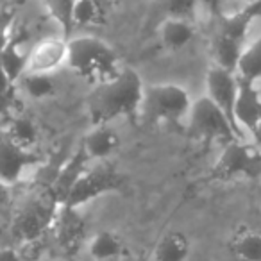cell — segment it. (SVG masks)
Masks as SVG:
<instances>
[{
  "instance_id": "277c9868",
  "label": "cell",
  "mask_w": 261,
  "mask_h": 261,
  "mask_svg": "<svg viewBox=\"0 0 261 261\" xmlns=\"http://www.w3.org/2000/svg\"><path fill=\"white\" fill-rule=\"evenodd\" d=\"M186 123H188L190 133L200 140L224 143L240 140L231 120L207 95H202L200 98L193 100Z\"/></svg>"
},
{
  "instance_id": "9a60e30c",
  "label": "cell",
  "mask_w": 261,
  "mask_h": 261,
  "mask_svg": "<svg viewBox=\"0 0 261 261\" xmlns=\"http://www.w3.org/2000/svg\"><path fill=\"white\" fill-rule=\"evenodd\" d=\"M2 135L8 136L15 145H18L20 149L27 150V152H29L38 143V140H40V130H38L36 123L31 118L22 116V115L9 116Z\"/></svg>"
},
{
  "instance_id": "cb8c5ba5",
  "label": "cell",
  "mask_w": 261,
  "mask_h": 261,
  "mask_svg": "<svg viewBox=\"0 0 261 261\" xmlns=\"http://www.w3.org/2000/svg\"><path fill=\"white\" fill-rule=\"evenodd\" d=\"M0 261H20V256L15 249L2 247V249H0Z\"/></svg>"
},
{
  "instance_id": "7a4b0ae2",
  "label": "cell",
  "mask_w": 261,
  "mask_h": 261,
  "mask_svg": "<svg viewBox=\"0 0 261 261\" xmlns=\"http://www.w3.org/2000/svg\"><path fill=\"white\" fill-rule=\"evenodd\" d=\"M66 66L93 84L104 83L122 70L113 47L95 36H77L68 40Z\"/></svg>"
},
{
  "instance_id": "52a82bcc",
  "label": "cell",
  "mask_w": 261,
  "mask_h": 261,
  "mask_svg": "<svg viewBox=\"0 0 261 261\" xmlns=\"http://www.w3.org/2000/svg\"><path fill=\"white\" fill-rule=\"evenodd\" d=\"M56 207L45 197H31L20 206L13 218V232L23 242H33L54 222Z\"/></svg>"
},
{
  "instance_id": "3957f363",
  "label": "cell",
  "mask_w": 261,
  "mask_h": 261,
  "mask_svg": "<svg viewBox=\"0 0 261 261\" xmlns=\"http://www.w3.org/2000/svg\"><path fill=\"white\" fill-rule=\"evenodd\" d=\"M193 100L188 90L174 83L145 86L138 115L152 123H181L188 120Z\"/></svg>"
},
{
  "instance_id": "484cf974",
  "label": "cell",
  "mask_w": 261,
  "mask_h": 261,
  "mask_svg": "<svg viewBox=\"0 0 261 261\" xmlns=\"http://www.w3.org/2000/svg\"><path fill=\"white\" fill-rule=\"evenodd\" d=\"M250 136H252V140H254V145H256L257 149L261 150V122H259V125L254 129V133Z\"/></svg>"
},
{
  "instance_id": "603a6c76",
  "label": "cell",
  "mask_w": 261,
  "mask_h": 261,
  "mask_svg": "<svg viewBox=\"0 0 261 261\" xmlns=\"http://www.w3.org/2000/svg\"><path fill=\"white\" fill-rule=\"evenodd\" d=\"M199 0H167V13L174 18H182L192 22L195 18Z\"/></svg>"
},
{
  "instance_id": "5b68a950",
  "label": "cell",
  "mask_w": 261,
  "mask_h": 261,
  "mask_svg": "<svg viewBox=\"0 0 261 261\" xmlns=\"http://www.w3.org/2000/svg\"><path fill=\"white\" fill-rule=\"evenodd\" d=\"M120 185H122V177L116 174L115 168L98 161L95 167L86 168V170L83 168L77 174L75 181L72 182L65 200H63V206L77 210L83 204H88L104 193L120 188Z\"/></svg>"
},
{
  "instance_id": "44dd1931",
  "label": "cell",
  "mask_w": 261,
  "mask_h": 261,
  "mask_svg": "<svg viewBox=\"0 0 261 261\" xmlns=\"http://www.w3.org/2000/svg\"><path fill=\"white\" fill-rule=\"evenodd\" d=\"M232 250L243 261H261V232H240L232 242Z\"/></svg>"
},
{
  "instance_id": "9c48e42d",
  "label": "cell",
  "mask_w": 261,
  "mask_h": 261,
  "mask_svg": "<svg viewBox=\"0 0 261 261\" xmlns=\"http://www.w3.org/2000/svg\"><path fill=\"white\" fill-rule=\"evenodd\" d=\"M66 59H68V40L58 36L43 38L29 48L25 73L52 75L59 68L66 66Z\"/></svg>"
},
{
  "instance_id": "8992f818",
  "label": "cell",
  "mask_w": 261,
  "mask_h": 261,
  "mask_svg": "<svg viewBox=\"0 0 261 261\" xmlns=\"http://www.w3.org/2000/svg\"><path fill=\"white\" fill-rule=\"evenodd\" d=\"M213 170L222 179L236 175L261 177V150L247 140H232L225 143Z\"/></svg>"
},
{
  "instance_id": "d4e9b609",
  "label": "cell",
  "mask_w": 261,
  "mask_h": 261,
  "mask_svg": "<svg viewBox=\"0 0 261 261\" xmlns=\"http://www.w3.org/2000/svg\"><path fill=\"white\" fill-rule=\"evenodd\" d=\"M9 84H13V83L8 79V75L4 73V70L0 68V98H4V95L8 93Z\"/></svg>"
},
{
  "instance_id": "ffe728a7",
  "label": "cell",
  "mask_w": 261,
  "mask_h": 261,
  "mask_svg": "<svg viewBox=\"0 0 261 261\" xmlns=\"http://www.w3.org/2000/svg\"><path fill=\"white\" fill-rule=\"evenodd\" d=\"M20 84H22L23 93L33 100H45L52 97L56 91L54 79L47 73H23L20 77Z\"/></svg>"
},
{
  "instance_id": "30bf717a",
  "label": "cell",
  "mask_w": 261,
  "mask_h": 261,
  "mask_svg": "<svg viewBox=\"0 0 261 261\" xmlns=\"http://www.w3.org/2000/svg\"><path fill=\"white\" fill-rule=\"evenodd\" d=\"M240 79V77H238ZM234 120L245 135H252L261 122V91L252 81L240 79L234 104Z\"/></svg>"
},
{
  "instance_id": "7402d4cb",
  "label": "cell",
  "mask_w": 261,
  "mask_h": 261,
  "mask_svg": "<svg viewBox=\"0 0 261 261\" xmlns=\"http://www.w3.org/2000/svg\"><path fill=\"white\" fill-rule=\"evenodd\" d=\"M98 16V4L97 0H73L72 2V15L70 23L77 27L90 25Z\"/></svg>"
},
{
  "instance_id": "2e32d148",
  "label": "cell",
  "mask_w": 261,
  "mask_h": 261,
  "mask_svg": "<svg viewBox=\"0 0 261 261\" xmlns=\"http://www.w3.org/2000/svg\"><path fill=\"white\" fill-rule=\"evenodd\" d=\"M190 256V240L179 231H170L156 243L152 261H186Z\"/></svg>"
},
{
  "instance_id": "4316f807",
  "label": "cell",
  "mask_w": 261,
  "mask_h": 261,
  "mask_svg": "<svg viewBox=\"0 0 261 261\" xmlns=\"http://www.w3.org/2000/svg\"><path fill=\"white\" fill-rule=\"evenodd\" d=\"M256 84H257V88H259V91H261V79H259V81H257V83H256Z\"/></svg>"
},
{
  "instance_id": "6da1fadb",
  "label": "cell",
  "mask_w": 261,
  "mask_h": 261,
  "mask_svg": "<svg viewBox=\"0 0 261 261\" xmlns=\"http://www.w3.org/2000/svg\"><path fill=\"white\" fill-rule=\"evenodd\" d=\"M142 77L133 68H122L115 77L95 84L88 95L86 111L93 125H109L111 120L138 115L143 98Z\"/></svg>"
},
{
  "instance_id": "5bb4252c",
  "label": "cell",
  "mask_w": 261,
  "mask_h": 261,
  "mask_svg": "<svg viewBox=\"0 0 261 261\" xmlns=\"http://www.w3.org/2000/svg\"><path fill=\"white\" fill-rule=\"evenodd\" d=\"M158 34H160V41L163 43L165 48H168V50H181L186 45H190V41L195 38V25L190 20L167 16L161 22Z\"/></svg>"
},
{
  "instance_id": "4fadbf2b",
  "label": "cell",
  "mask_w": 261,
  "mask_h": 261,
  "mask_svg": "<svg viewBox=\"0 0 261 261\" xmlns=\"http://www.w3.org/2000/svg\"><path fill=\"white\" fill-rule=\"evenodd\" d=\"M56 236L65 250H75L84 236V222L75 207L61 206L54 218Z\"/></svg>"
},
{
  "instance_id": "d6986e66",
  "label": "cell",
  "mask_w": 261,
  "mask_h": 261,
  "mask_svg": "<svg viewBox=\"0 0 261 261\" xmlns=\"http://www.w3.org/2000/svg\"><path fill=\"white\" fill-rule=\"evenodd\" d=\"M236 75L252 83H257L261 79V33L252 43L245 45L236 68Z\"/></svg>"
},
{
  "instance_id": "ac0fdd59",
  "label": "cell",
  "mask_w": 261,
  "mask_h": 261,
  "mask_svg": "<svg viewBox=\"0 0 261 261\" xmlns=\"http://www.w3.org/2000/svg\"><path fill=\"white\" fill-rule=\"evenodd\" d=\"M90 256L97 261H109L123 252V242L116 232L102 231L95 234L90 242Z\"/></svg>"
},
{
  "instance_id": "7c38bea8",
  "label": "cell",
  "mask_w": 261,
  "mask_h": 261,
  "mask_svg": "<svg viewBox=\"0 0 261 261\" xmlns=\"http://www.w3.org/2000/svg\"><path fill=\"white\" fill-rule=\"evenodd\" d=\"M120 147V136L109 125H93L83 140V152L91 161H104Z\"/></svg>"
},
{
  "instance_id": "ba28073f",
  "label": "cell",
  "mask_w": 261,
  "mask_h": 261,
  "mask_svg": "<svg viewBox=\"0 0 261 261\" xmlns=\"http://www.w3.org/2000/svg\"><path fill=\"white\" fill-rule=\"evenodd\" d=\"M238 88H240V79H238V75H236V72L225 70L217 65H213L207 70L206 95L225 113V116L231 120L238 138L247 140V135L240 129L234 120V104H236V97H238Z\"/></svg>"
},
{
  "instance_id": "e0dca14e",
  "label": "cell",
  "mask_w": 261,
  "mask_h": 261,
  "mask_svg": "<svg viewBox=\"0 0 261 261\" xmlns=\"http://www.w3.org/2000/svg\"><path fill=\"white\" fill-rule=\"evenodd\" d=\"M27 56H29V50H22V47L13 41L0 48V68L4 70L11 83L20 81V77L25 73Z\"/></svg>"
},
{
  "instance_id": "8fae6325",
  "label": "cell",
  "mask_w": 261,
  "mask_h": 261,
  "mask_svg": "<svg viewBox=\"0 0 261 261\" xmlns=\"http://www.w3.org/2000/svg\"><path fill=\"white\" fill-rule=\"evenodd\" d=\"M33 160L27 150L20 149L8 136H0V182L6 186L16 185L31 167Z\"/></svg>"
}]
</instances>
